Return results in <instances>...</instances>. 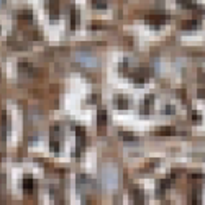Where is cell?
Instances as JSON below:
<instances>
[{
	"label": "cell",
	"instance_id": "cell-1",
	"mask_svg": "<svg viewBox=\"0 0 205 205\" xmlns=\"http://www.w3.org/2000/svg\"><path fill=\"white\" fill-rule=\"evenodd\" d=\"M76 59L79 62H82V64H85V66H97L95 56L90 54V53H85V51H77V53H76Z\"/></svg>",
	"mask_w": 205,
	"mask_h": 205
},
{
	"label": "cell",
	"instance_id": "cell-2",
	"mask_svg": "<svg viewBox=\"0 0 205 205\" xmlns=\"http://www.w3.org/2000/svg\"><path fill=\"white\" fill-rule=\"evenodd\" d=\"M104 182L107 187H112L117 184V174H115V169L112 167V172L107 174V171H104Z\"/></svg>",
	"mask_w": 205,
	"mask_h": 205
},
{
	"label": "cell",
	"instance_id": "cell-3",
	"mask_svg": "<svg viewBox=\"0 0 205 205\" xmlns=\"http://www.w3.org/2000/svg\"><path fill=\"white\" fill-rule=\"evenodd\" d=\"M146 20L149 21V23L159 25V23H164V21L167 20V15H164V13H153L149 16H146Z\"/></svg>",
	"mask_w": 205,
	"mask_h": 205
},
{
	"label": "cell",
	"instance_id": "cell-4",
	"mask_svg": "<svg viewBox=\"0 0 205 205\" xmlns=\"http://www.w3.org/2000/svg\"><path fill=\"white\" fill-rule=\"evenodd\" d=\"M23 189L26 192H31L33 189H35V180H33V177L25 176V177H23Z\"/></svg>",
	"mask_w": 205,
	"mask_h": 205
},
{
	"label": "cell",
	"instance_id": "cell-5",
	"mask_svg": "<svg viewBox=\"0 0 205 205\" xmlns=\"http://www.w3.org/2000/svg\"><path fill=\"white\" fill-rule=\"evenodd\" d=\"M97 120H99V125H102V127L107 123V112H105V109L99 110V113H97Z\"/></svg>",
	"mask_w": 205,
	"mask_h": 205
},
{
	"label": "cell",
	"instance_id": "cell-6",
	"mask_svg": "<svg viewBox=\"0 0 205 205\" xmlns=\"http://www.w3.org/2000/svg\"><path fill=\"white\" fill-rule=\"evenodd\" d=\"M18 69H20L21 72H30V74H33L35 67H33L31 64H28V62H20V64H18Z\"/></svg>",
	"mask_w": 205,
	"mask_h": 205
},
{
	"label": "cell",
	"instance_id": "cell-7",
	"mask_svg": "<svg viewBox=\"0 0 205 205\" xmlns=\"http://www.w3.org/2000/svg\"><path fill=\"white\" fill-rule=\"evenodd\" d=\"M131 194H133V197H135V200H136V202H143V198H145L143 190H140L138 187H135V189L131 190Z\"/></svg>",
	"mask_w": 205,
	"mask_h": 205
},
{
	"label": "cell",
	"instance_id": "cell-8",
	"mask_svg": "<svg viewBox=\"0 0 205 205\" xmlns=\"http://www.w3.org/2000/svg\"><path fill=\"white\" fill-rule=\"evenodd\" d=\"M76 131H77V141H79V146H82V145H84V136H85L84 128H82V127H76Z\"/></svg>",
	"mask_w": 205,
	"mask_h": 205
},
{
	"label": "cell",
	"instance_id": "cell-9",
	"mask_svg": "<svg viewBox=\"0 0 205 205\" xmlns=\"http://www.w3.org/2000/svg\"><path fill=\"white\" fill-rule=\"evenodd\" d=\"M77 23H79V12L77 10H72L71 12V26L72 28L77 26Z\"/></svg>",
	"mask_w": 205,
	"mask_h": 205
},
{
	"label": "cell",
	"instance_id": "cell-10",
	"mask_svg": "<svg viewBox=\"0 0 205 205\" xmlns=\"http://www.w3.org/2000/svg\"><path fill=\"white\" fill-rule=\"evenodd\" d=\"M117 104H118V107H120V109H127V107H128V100H127V97H123V95L117 97Z\"/></svg>",
	"mask_w": 205,
	"mask_h": 205
},
{
	"label": "cell",
	"instance_id": "cell-11",
	"mask_svg": "<svg viewBox=\"0 0 205 205\" xmlns=\"http://www.w3.org/2000/svg\"><path fill=\"white\" fill-rule=\"evenodd\" d=\"M198 25L197 20H187V21H182V28H195Z\"/></svg>",
	"mask_w": 205,
	"mask_h": 205
},
{
	"label": "cell",
	"instance_id": "cell-12",
	"mask_svg": "<svg viewBox=\"0 0 205 205\" xmlns=\"http://www.w3.org/2000/svg\"><path fill=\"white\" fill-rule=\"evenodd\" d=\"M18 16H21V18H25V20H30L31 16H33V13L30 12V10H20Z\"/></svg>",
	"mask_w": 205,
	"mask_h": 205
},
{
	"label": "cell",
	"instance_id": "cell-13",
	"mask_svg": "<svg viewBox=\"0 0 205 205\" xmlns=\"http://www.w3.org/2000/svg\"><path fill=\"white\" fill-rule=\"evenodd\" d=\"M120 136H122L123 140H128V141H133V140H135V136H133L131 131H122Z\"/></svg>",
	"mask_w": 205,
	"mask_h": 205
},
{
	"label": "cell",
	"instance_id": "cell-14",
	"mask_svg": "<svg viewBox=\"0 0 205 205\" xmlns=\"http://www.w3.org/2000/svg\"><path fill=\"white\" fill-rule=\"evenodd\" d=\"M179 2L184 5L185 8H194L195 7V2H194V0H179Z\"/></svg>",
	"mask_w": 205,
	"mask_h": 205
},
{
	"label": "cell",
	"instance_id": "cell-15",
	"mask_svg": "<svg viewBox=\"0 0 205 205\" xmlns=\"http://www.w3.org/2000/svg\"><path fill=\"white\" fill-rule=\"evenodd\" d=\"M94 7L95 8H105L107 2H105V0H94Z\"/></svg>",
	"mask_w": 205,
	"mask_h": 205
},
{
	"label": "cell",
	"instance_id": "cell-16",
	"mask_svg": "<svg viewBox=\"0 0 205 205\" xmlns=\"http://www.w3.org/2000/svg\"><path fill=\"white\" fill-rule=\"evenodd\" d=\"M153 102H154V97L153 95H146V99H145V104H146V107H149Z\"/></svg>",
	"mask_w": 205,
	"mask_h": 205
},
{
	"label": "cell",
	"instance_id": "cell-17",
	"mask_svg": "<svg viewBox=\"0 0 205 205\" xmlns=\"http://www.w3.org/2000/svg\"><path fill=\"white\" fill-rule=\"evenodd\" d=\"M51 148H53L54 153H58L59 151V143H58V141H54V140H51Z\"/></svg>",
	"mask_w": 205,
	"mask_h": 205
},
{
	"label": "cell",
	"instance_id": "cell-18",
	"mask_svg": "<svg viewBox=\"0 0 205 205\" xmlns=\"http://www.w3.org/2000/svg\"><path fill=\"white\" fill-rule=\"evenodd\" d=\"M163 112H164V113H174V107H172V105H166V107L163 109Z\"/></svg>",
	"mask_w": 205,
	"mask_h": 205
},
{
	"label": "cell",
	"instance_id": "cell-19",
	"mask_svg": "<svg viewBox=\"0 0 205 205\" xmlns=\"http://www.w3.org/2000/svg\"><path fill=\"white\" fill-rule=\"evenodd\" d=\"M172 131H174V130L169 128V127L167 128H159V133H172Z\"/></svg>",
	"mask_w": 205,
	"mask_h": 205
}]
</instances>
